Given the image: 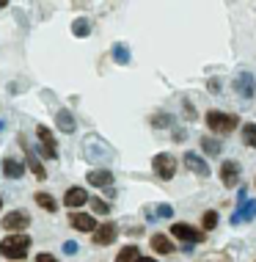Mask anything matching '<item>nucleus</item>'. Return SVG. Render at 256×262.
Listing matches in <instances>:
<instances>
[{
    "label": "nucleus",
    "mask_w": 256,
    "mask_h": 262,
    "mask_svg": "<svg viewBox=\"0 0 256 262\" xmlns=\"http://www.w3.org/2000/svg\"><path fill=\"white\" fill-rule=\"evenodd\" d=\"M88 185H94V188H113V171L110 168H94V171H88Z\"/></svg>",
    "instance_id": "4468645a"
},
{
    "label": "nucleus",
    "mask_w": 256,
    "mask_h": 262,
    "mask_svg": "<svg viewBox=\"0 0 256 262\" xmlns=\"http://www.w3.org/2000/svg\"><path fill=\"white\" fill-rule=\"evenodd\" d=\"M201 149L207 152V155H220V141H215V138H207V136H201Z\"/></svg>",
    "instance_id": "bb28decb"
},
{
    "label": "nucleus",
    "mask_w": 256,
    "mask_h": 262,
    "mask_svg": "<svg viewBox=\"0 0 256 262\" xmlns=\"http://www.w3.org/2000/svg\"><path fill=\"white\" fill-rule=\"evenodd\" d=\"M72 33H75L77 39H85L91 33V19L88 17H77L75 23H72Z\"/></svg>",
    "instance_id": "412c9836"
},
{
    "label": "nucleus",
    "mask_w": 256,
    "mask_h": 262,
    "mask_svg": "<svg viewBox=\"0 0 256 262\" xmlns=\"http://www.w3.org/2000/svg\"><path fill=\"white\" fill-rule=\"evenodd\" d=\"M3 174L11 177V180H22L25 166H22L19 160H14V158H3Z\"/></svg>",
    "instance_id": "a211bd4d"
},
{
    "label": "nucleus",
    "mask_w": 256,
    "mask_h": 262,
    "mask_svg": "<svg viewBox=\"0 0 256 262\" xmlns=\"http://www.w3.org/2000/svg\"><path fill=\"white\" fill-rule=\"evenodd\" d=\"M69 224L75 226V229H80V232H97L99 226H97V218L91 215V212H69Z\"/></svg>",
    "instance_id": "9b49d317"
},
{
    "label": "nucleus",
    "mask_w": 256,
    "mask_h": 262,
    "mask_svg": "<svg viewBox=\"0 0 256 262\" xmlns=\"http://www.w3.org/2000/svg\"><path fill=\"white\" fill-rule=\"evenodd\" d=\"M0 207H3V196H0Z\"/></svg>",
    "instance_id": "f704fd0d"
},
{
    "label": "nucleus",
    "mask_w": 256,
    "mask_h": 262,
    "mask_svg": "<svg viewBox=\"0 0 256 262\" xmlns=\"http://www.w3.org/2000/svg\"><path fill=\"white\" fill-rule=\"evenodd\" d=\"M251 218H256V202H253V199L248 202L245 190H240V212H237V215H231V224L251 221Z\"/></svg>",
    "instance_id": "ddd939ff"
},
{
    "label": "nucleus",
    "mask_w": 256,
    "mask_h": 262,
    "mask_svg": "<svg viewBox=\"0 0 256 262\" xmlns=\"http://www.w3.org/2000/svg\"><path fill=\"white\" fill-rule=\"evenodd\" d=\"M91 199H88V193H85V190L83 188H69L66 190V196H63V204H66V207L69 210H77V207H80V204H88Z\"/></svg>",
    "instance_id": "dca6fc26"
},
{
    "label": "nucleus",
    "mask_w": 256,
    "mask_h": 262,
    "mask_svg": "<svg viewBox=\"0 0 256 262\" xmlns=\"http://www.w3.org/2000/svg\"><path fill=\"white\" fill-rule=\"evenodd\" d=\"M36 136H39V144H41V155H44V158H58V149H55V146H58V144H55V136H53V133H50L47 130V127L44 124H39L36 127Z\"/></svg>",
    "instance_id": "6e6552de"
},
{
    "label": "nucleus",
    "mask_w": 256,
    "mask_h": 262,
    "mask_svg": "<svg viewBox=\"0 0 256 262\" xmlns=\"http://www.w3.org/2000/svg\"><path fill=\"white\" fill-rule=\"evenodd\" d=\"M253 182H256V180H253Z\"/></svg>",
    "instance_id": "c9c22d12"
},
{
    "label": "nucleus",
    "mask_w": 256,
    "mask_h": 262,
    "mask_svg": "<svg viewBox=\"0 0 256 262\" xmlns=\"http://www.w3.org/2000/svg\"><path fill=\"white\" fill-rule=\"evenodd\" d=\"M113 61L127 67V63H130V47L127 45H113Z\"/></svg>",
    "instance_id": "5701e85b"
},
{
    "label": "nucleus",
    "mask_w": 256,
    "mask_h": 262,
    "mask_svg": "<svg viewBox=\"0 0 256 262\" xmlns=\"http://www.w3.org/2000/svg\"><path fill=\"white\" fill-rule=\"evenodd\" d=\"M88 207L94 210V212H99V215H105V212H110V204H108V202H102V199H97V196L88 202Z\"/></svg>",
    "instance_id": "c85d7f7f"
},
{
    "label": "nucleus",
    "mask_w": 256,
    "mask_h": 262,
    "mask_svg": "<svg viewBox=\"0 0 256 262\" xmlns=\"http://www.w3.org/2000/svg\"><path fill=\"white\" fill-rule=\"evenodd\" d=\"M3 9H6V3H3V0H0V11H3Z\"/></svg>",
    "instance_id": "72a5a7b5"
},
{
    "label": "nucleus",
    "mask_w": 256,
    "mask_h": 262,
    "mask_svg": "<svg viewBox=\"0 0 256 262\" xmlns=\"http://www.w3.org/2000/svg\"><path fill=\"white\" fill-rule=\"evenodd\" d=\"M36 262H58V257H53V254H47V251H41L39 257H36Z\"/></svg>",
    "instance_id": "7c9ffc66"
},
{
    "label": "nucleus",
    "mask_w": 256,
    "mask_h": 262,
    "mask_svg": "<svg viewBox=\"0 0 256 262\" xmlns=\"http://www.w3.org/2000/svg\"><path fill=\"white\" fill-rule=\"evenodd\" d=\"M171 235L176 240H182V246H196V243H204V240H207V235H204L201 229H196V226H190V224H174L171 226Z\"/></svg>",
    "instance_id": "20e7f679"
},
{
    "label": "nucleus",
    "mask_w": 256,
    "mask_h": 262,
    "mask_svg": "<svg viewBox=\"0 0 256 262\" xmlns=\"http://www.w3.org/2000/svg\"><path fill=\"white\" fill-rule=\"evenodd\" d=\"M55 124H58L61 133H75V127H77L72 111H66V108H61L58 113H55Z\"/></svg>",
    "instance_id": "f3484780"
},
{
    "label": "nucleus",
    "mask_w": 256,
    "mask_h": 262,
    "mask_svg": "<svg viewBox=\"0 0 256 262\" xmlns=\"http://www.w3.org/2000/svg\"><path fill=\"white\" fill-rule=\"evenodd\" d=\"M215 226H218V212H215V210H207V212L201 215V229H204V232H212Z\"/></svg>",
    "instance_id": "a878e982"
},
{
    "label": "nucleus",
    "mask_w": 256,
    "mask_h": 262,
    "mask_svg": "<svg viewBox=\"0 0 256 262\" xmlns=\"http://www.w3.org/2000/svg\"><path fill=\"white\" fill-rule=\"evenodd\" d=\"M138 259H141L138 246H124V249L119 251V257H116V262H138Z\"/></svg>",
    "instance_id": "4be33fe9"
},
{
    "label": "nucleus",
    "mask_w": 256,
    "mask_h": 262,
    "mask_svg": "<svg viewBox=\"0 0 256 262\" xmlns=\"http://www.w3.org/2000/svg\"><path fill=\"white\" fill-rule=\"evenodd\" d=\"M36 204H39V207H44L47 212H55V210H58V202H55L50 193H41V190L36 193Z\"/></svg>",
    "instance_id": "393cba45"
},
{
    "label": "nucleus",
    "mask_w": 256,
    "mask_h": 262,
    "mask_svg": "<svg viewBox=\"0 0 256 262\" xmlns=\"http://www.w3.org/2000/svg\"><path fill=\"white\" fill-rule=\"evenodd\" d=\"M220 182L226 188H234L240 182V163L237 160H223L220 163Z\"/></svg>",
    "instance_id": "9d476101"
},
{
    "label": "nucleus",
    "mask_w": 256,
    "mask_h": 262,
    "mask_svg": "<svg viewBox=\"0 0 256 262\" xmlns=\"http://www.w3.org/2000/svg\"><path fill=\"white\" fill-rule=\"evenodd\" d=\"M3 229L6 232H11V235H19V232H25L28 226H31V215H28L25 210H11V212H6L3 215Z\"/></svg>",
    "instance_id": "423d86ee"
},
{
    "label": "nucleus",
    "mask_w": 256,
    "mask_h": 262,
    "mask_svg": "<svg viewBox=\"0 0 256 262\" xmlns=\"http://www.w3.org/2000/svg\"><path fill=\"white\" fill-rule=\"evenodd\" d=\"M77 249H80V246H77L75 240H66V243H63V251L66 254H77Z\"/></svg>",
    "instance_id": "c756f323"
},
{
    "label": "nucleus",
    "mask_w": 256,
    "mask_h": 262,
    "mask_svg": "<svg viewBox=\"0 0 256 262\" xmlns=\"http://www.w3.org/2000/svg\"><path fill=\"white\" fill-rule=\"evenodd\" d=\"M19 146H22V152H25V166L33 171V177H36V180H47V171H44V166H41V163H39V158L31 152V146H28V141H25L22 136H19Z\"/></svg>",
    "instance_id": "1a4fd4ad"
},
{
    "label": "nucleus",
    "mask_w": 256,
    "mask_h": 262,
    "mask_svg": "<svg viewBox=\"0 0 256 262\" xmlns=\"http://www.w3.org/2000/svg\"><path fill=\"white\" fill-rule=\"evenodd\" d=\"M31 251V235H6L0 240V257L6 259H25Z\"/></svg>",
    "instance_id": "f03ea898"
},
{
    "label": "nucleus",
    "mask_w": 256,
    "mask_h": 262,
    "mask_svg": "<svg viewBox=\"0 0 256 262\" xmlns=\"http://www.w3.org/2000/svg\"><path fill=\"white\" fill-rule=\"evenodd\" d=\"M152 124L157 127V130H168V127L174 124V119H171L168 113H157V116H152Z\"/></svg>",
    "instance_id": "cd10ccee"
},
{
    "label": "nucleus",
    "mask_w": 256,
    "mask_h": 262,
    "mask_svg": "<svg viewBox=\"0 0 256 262\" xmlns=\"http://www.w3.org/2000/svg\"><path fill=\"white\" fill-rule=\"evenodd\" d=\"M174 215V207L171 204H146V218L154 221V218H171Z\"/></svg>",
    "instance_id": "6ab92c4d"
},
{
    "label": "nucleus",
    "mask_w": 256,
    "mask_h": 262,
    "mask_svg": "<svg viewBox=\"0 0 256 262\" xmlns=\"http://www.w3.org/2000/svg\"><path fill=\"white\" fill-rule=\"evenodd\" d=\"M182 108H184V113H188V119H196V108L190 102H182Z\"/></svg>",
    "instance_id": "2f4dec72"
},
{
    "label": "nucleus",
    "mask_w": 256,
    "mask_h": 262,
    "mask_svg": "<svg viewBox=\"0 0 256 262\" xmlns=\"http://www.w3.org/2000/svg\"><path fill=\"white\" fill-rule=\"evenodd\" d=\"M83 155H85V160L94 163V166H108V163H113V158H116L113 146L99 136H88L83 141Z\"/></svg>",
    "instance_id": "f257e3e1"
},
{
    "label": "nucleus",
    "mask_w": 256,
    "mask_h": 262,
    "mask_svg": "<svg viewBox=\"0 0 256 262\" xmlns=\"http://www.w3.org/2000/svg\"><path fill=\"white\" fill-rule=\"evenodd\" d=\"M231 86H234V91H237V94L243 97V100H251V94L256 91V77H253L251 72H245V69H243V72L234 77Z\"/></svg>",
    "instance_id": "0eeeda50"
},
{
    "label": "nucleus",
    "mask_w": 256,
    "mask_h": 262,
    "mask_svg": "<svg viewBox=\"0 0 256 262\" xmlns=\"http://www.w3.org/2000/svg\"><path fill=\"white\" fill-rule=\"evenodd\" d=\"M116 232H119L116 224H113V221H105V224H99L97 235H91V240H94V246H110L113 240H116Z\"/></svg>",
    "instance_id": "f8f14e48"
},
{
    "label": "nucleus",
    "mask_w": 256,
    "mask_h": 262,
    "mask_svg": "<svg viewBox=\"0 0 256 262\" xmlns=\"http://www.w3.org/2000/svg\"><path fill=\"white\" fill-rule=\"evenodd\" d=\"M243 144L251 146V149H256V124L253 122L243 124Z\"/></svg>",
    "instance_id": "b1692460"
},
{
    "label": "nucleus",
    "mask_w": 256,
    "mask_h": 262,
    "mask_svg": "<svg viewBox=\"0 0 256 262\" xmlns=\"http://www.w3.org/2000/svg\"><path fill=\"white\" fill-rule=\"evenodd\" d=\"M138 262H157V259H152V257H141Z\"/></svg>",
    "instance_id": "473e14b6"
},
{
    "label": "nucleus",
    "mask_w": 256,
    "mask_h": 262,
    "mask_svg": "<svg viewBox=\"0 0 256 262\" xmlns=\"http://www.w3.org/2000/svg\"><path fill=\"white\" fill-rule=\"evenodd\" d=\"M149 243H152V249L157 251V254H174V249H176V246L171 243L168 235H152V240H149Z\"/></svg>",
    "instance_id": "aec40b11"
},
{
    "label": "nucleus",
    "mask_w": 256,
    "mask_h": 262,
    "mask_svg": "<svg viewBox=\"0 0 256 262\" xmlns=\"http://www.w3.org/2000/svg\"><path fill=\"white\" fill-rule=\"evenodd\" d=\"M182 160H184V166H188L193 174H198V177H210V171H212V168L207 166V160H201L196 152H184Z\"/></svg>",
    "instance_id": "2eb2a0df"
},
{
    "label": "nucleus",
    "mask_w": 256,
    "mask_h": 262,
    "mask_svg": "<svg viewBox=\"0 0 256 262\" xmlns=\"http://www.w3.org/2000/svg\"><path fill=\"white\" fill-rule=\"evenodd\" d=\"M240 119L234 116V113H223V111H210L207 113V127L212 133H218V136H229V133L237 130Z\"/></svg>",
    "instance_id": "7ed1b4c3"
},
{
    "label": "nucleus",
    "mask_w": 256,
    "mask_h": 262,
    "mask_svg": "<svg viewBox=\"0 0 256 262\" xmlns=\"http://www.w3.org/2000/svg\"><path fill=\"white\" fill-rule=\"evenodd\" d=\"M152 168H154V174L160 177V180H174V174H176V158L171 152H160V155H154V160H152Z\"/></svg>",
    "instance_id": "39448f33"
}]
</instances>
